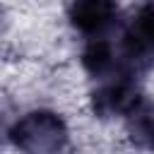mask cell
I'll use <instances>...</instances> for the list:
<instances>
[{
    "instance_id": "1",
    "label": "cell",
    "mask_w": 154,
    "mask_h": 154,
    "mask_svg": "<svg viewBox=\"0 0 154 154\" xmlns=\"http://www.w3.org/2000/svg\"><path fill=\"white\" fill-rule=\"evenodd\" d=\"M10 140L24 154H58L67 142V128L53 111H31L12 125Z\"/></svg>"
},
{
    "instance_id": "4",
    "label": "cell",
    "mask_w": 154,
    "mask_h": 154,
    "mask_svg": "<svg viewBox=\"0 0 154 154\" xmlns=\"http://www.w3.org/2000/svg\"><path fill=\"white\" fill-rule=\"evenodd\" d=\"M116 17H118L116 0H72V7H70L72 26L91 38L111 29Z\"/></svg>"
},
{
    "instance_id": "3",
    "label": "cell",
    "mask_w": 154,
    "mask_h": 154,
    "mask_svg": "<svg viewBox=\"0 0 154 154\" xmlns=\"http://www.w3.org/2000/svg\"><path fill=\"white\" fill-rule=\"evenodd\" d=\"M91 103H94V111L103 118H108V116L130 118L132 113H137L142 108V94L125 75H116L94 91Z\"/></svg>"
},
{
    "instance_id": "5",
    "label": "cell",
    "mask_w": 154,
    "mask_h": 154,
    "mask_svg": "<svg viewBox=\"0 0 154 154\" xmlns=\"http://www.w3.org/2000/svg\"><path fill=\"white\" fill-rule=\"evenodd\" d=\"M82 63H84V70L94 77H116V75H123L120 72V53H118V46H113L111 41L96 36V38H89L84 53H82Z\"/></svg>"
},
{
    "instance_id": "2",
    "label": "cell",
    "mask_w": 154,
    "mask_h": 154,
    "mask_svg": "<svg viewBox=\"0 0 154 154\" xmlns=\"http://www.w3.org/2000/svg\"><path fill=\"white\" fill-rule=\"evenodd\" d=\"M118 53H120V72L125 77L147 67L154 60V0H147L125 24Z\"/></svg>"
},
{
    "instance_id": "6",
    "label": "cell",
    "mask_w": 154,
    "mask_h": 154,
    "mask_svg": "<svg viewBox=\"0 0 154 154\" xmlns=\"http://www.w3.org/2000/svg\"><path fill=\"white\" fill-rule=\"evenodd\" d=\"M132 118V132L140 142H144L147 147L154 149V108H147L142 103V108L137 113L130 116Z\"/></svg>"
}]
</instances>
